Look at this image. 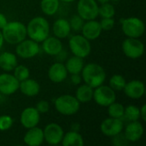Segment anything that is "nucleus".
<instances>
[{
	"mask_svg": "<svg viewBox=\"0 0 146 146\" xmlns=\"http://www.w3.org/2000/svg\"><path fill=\"white\" fill-rule=\"evenodd\" d=\"M80 74L85 84L90 86L93 89L103 85L106 80V72L104 68L95 62L84 65Z\"/></svg>",
	"mask_w": 146,
	"mask_h": 146,
	"instance_id": "obj_1",
	"label": "nucleus"
},
{
	"mask_svg": "<svg viewBox=\"0 0 146 146\" xmlns=\"http://www.w3.org/2000/svg\"><path fill=\"white\" fill-rule=\"evenodd\" d=\"M27 35L33 40L41 43L50 36L49 21L42 16L33 18L27 24Z\"/></svg>",
	"mask_w": 146,
	"mask_h": 146,
	"instance_id": "obj_2",
	"label": "nucleus"
},
{
	"mask_svg": "<svg viewBox=\"0 0 146 146\" xmlns=\"http://www.w3.org/2000/svg\"><path fill=\"white\" fill-rule=\"evenodd\" d=\"M4 41L10 44H17L27 38V27L21 21H8L1 30Z\"/></svg>",
	"mask_w": 146,
	"mask_h": 146,
	"instance_id": "obj_3",
	"label": "nucleus"
},
{
	"mask_svg": "<svg viewBox=\"0 0 146 146\" xmlns=\"http://www.w3.org/2000/svg\"><path fill=\"white\" fill-rule=\"evenodd\" d=\"M56 110L63 115H75L80 108V103L76 99L74 96L65 94L56 98L55 103Z\"/></svg>",
	"mask_w": 146,
	"mask_h": 146,
	"instance_id": "obj_4",
	"label": "nucleus"
},
{
	"mask_svg": "<svg viewBox=\"0 0 146 146\" xmlns=\"http://www.w3.org/2000/svg\"><path fill=\"white\" fill-rule=\"evenodd\" d=\"M68 46L74 56L86 58L92 51V45L90 40L86 38L82 34H76L72 36L68 41Z\"/></svg>",
	"mask_w": 146,
	"mask_h": 146,
	"instance_id": "obj_5",
	"label": "nucleus"
},
{
	"mask_svg": "<svg viewBox=\"0 0 146 146\" xmlns=\"http://www.w3.org/2000/svg\"><path fill=\"white\" fill-rule=\"evenodd\" d=\"M121 30L127 38H139L145 30L144 21L138 17H128L121 21Z\"/></svg>",
	"mask_w": 146,
	"mask_h": 146,
	"instance_id": "obj_6",
	"label": "nucleus"
},
{
	"mask_svg": "<svg viewBox=\"0 0 146 146\" xmlns=\"http://www.w3.org/2000/svg\"><path fill=\"white\" fill-rule=\"evenodd\" d=\"M92 99L97 104L101 107H108L116 99L115 92L110 86H104V84L94 88Z\"/></svg>",
	"mask_w": 146,
	"mask_h": 146,
	"instance_id": "obj_7",
	"label": "nucleus"
},
{
	"mask_svg": "<svg viewBox=\"0 0 146 146\" xmlns=\"http://www.w3.org/2000/svg\"><path fill=\"white\" fill-rule=\"evenodd\" d=\"M122 51L130 59H138L145 53V44L137 38H127L122 42Z\"/></svg>",
	"mask_w": 146,
	"mask_h": 146,
	"instance_id": "obj_8",
	"label": "nucleus"
},
{
	"mask_svg": "<svg viewBox=\"0 0 146 146\" xmlns=\"http://www.w3.org/2000/svg\"><path fill=\"white\" fill-rule=\"evenodd\" d=\"M77 12L85 21L95 20L98 16V4L96 0H79Z\"/></svg>",
	"mask_w": 146,
	"mask_h": 146,
	"instance_id": "obj_9",
	"label": "nucleus"
},
{
	"mask_svg": "<svg viewBox=\"0 0 146 146\" xmlns=\"http://www.w3.org/2000/svg\"><path fill=\"white\" fill-rule=\"evenodd\" d=\"M40 50L38 42L33 39H24L17 44L15 51L16 55L23 59H30L36 56Z\"/></svg>",
	"mask_w": 146,
	"mask_h": 146,
	"instance_id": "obj_10",
	"label": "nucleus"
},
{
	"mask_svg": "<svg viewBox=\"0 0 146 146\" xmlns=\"http://www.w3.org/2000/svg\"><path fill=\"white\" fill-rule=\"evenodd\" d=\"M43 132L44 141L51 145H56L60 144L64 135V131L62 127L59 124L55 122L46 125Z\"/></svg>",
	"mask_w": 146,
	"mask_h": 146,
	"instance_id": "obj_11",
	"label": "nucleus"
},
{
	"mask_svg": "<svg viewBox=\"0 0 146 146\" xmlns=\"http://www.w3.org/2000/svg\"><path fill=\"white\" fill-rule=\"evenodd\" d=\"M124 128V123L122 119L109 117L104 120L100 125V130L102 133L107 137H113L122 132Z\"/></svg>",
	"mask_w": 146,
	"mask_h": 146,
	"instance_id": "obj_12",
	"label": "nucleus"
},
{
	"mask_svg": "<svg viewBox=\"0 0 146 146\" xmlns=\"http://www.w3.org/2000/svg\"><path fill=\"white\" fill-rule=\"evenodd\" d=\"M20 81L8 73L0 74V93L3 95H12L19 89Z\"/></svg>",
	"mask_w": 146,
	"mask_h": 146,
	"instance_id": "obj_13",
	"label": "nucleus"
},
{
	"mask_svg": "<svg viewBox=\"0 0 146 146\" xmlns=\"http://www.w3.org/2000/svg\"><path fill=\"white\" fill-rule=\"evenodd\" d=\"M40 114L35 107H27L22 110L20 115V121L23 127L29 129L38 125Z\"/></svg>",
	"mask_w": 146,
	"mask_h": 146,
	"instance_id": "obj_14",
	"label": "nucleus"
},
{
	"mask_svg": "<svg viewBox=\"0 0 146 146\" xmlns=\"http://www.w3.org/2000/svg\"><path fill=\"white\" fill-rule=\"evenodd\" d=\"M123 91L128 98L132 99H139L145 95V86L143 81L134 80L127 82Z\"/></svg>",
	"mask_w": 146,
	"mask_h": 146,
	"instance_id": "obj_15",
	"label": "nucleus"
},
{
	"mask_svg": "<svg viewBox=\"0 0 146 146\" xmlns=\"http://www.w3.org/2000/svg\"><path fill=\"white\" fill-rule=\"evenodd\" d=\"M144 127L143 124L139 121H130V123L127 124L126 127L124 134L129 143L133 142H138L144 134Z\"/></svg>",
	"mask_w": 146,
	"mask_h": 146,
	"instance_id": "obj_16",
	"label": "nucleus"
},
{
	"mask_svg": "<svg viewBox=\"0 0 146 146\" xmlns=\"http://www.w3.org/2000/svg\"><path fill=\"white\" fill-rule=\"evenodd\" d=\"M102 31L103 30L101 28L99 21H97L95 20L86 21L81 29L82 35L90 41L98 38L101 35Z\"/></svg>",
	"mask_w": 146,
	"mask_h": 146,
	"instance_id": "obj_17",
	"label": "nucleus"
},
{
	"mask_svg": "<svg viewBox=\"0 0 146 146\" xmlns=\"http://www.w3.org/2000/svg\"><path fill=\"white\" fill-rule=\"evenodd\" d=\"M68 71L62 62H56L53 63L48 70V77L54 83H61L67 79Z\"/></svg>",
	"mask_w": 146,
	"mask_h": 146,
	"instance_id": "obj_18",
	"label": "nucleus"
},
{
	"mask_svg": "<svg viewBox=\"0 0 146 146\" xmlns=\"http://www.w3.org/2000/svg\"><path fill=\"white\" fill-rule=\"evenodd\" d=\"M44 132L43 129L37 126L29 128L23 137V141L29 146H39L44 142Z\"/></svg>",
	"mask_w": 146,
	"mask_h": 146,
	"instance_id": "obj_19",
	"label": "nucleus"
},
{
	"mask_svg": "<svg viewBox=\"0 0 146 146\" xmlns=\"http://www.w3.org/2000/svg\"><path fill=\"white\" fill-rule=\"evenodd\" d=\"M42 43L43 50L50 56H56L62 49V43L56 37L48 36Z\"/></svg>",
	"mask_w": 146,
	"mask_h": 146,
	"instance_id": "obj_20",
	"label": "nucleus"
},
{
	"mask_svg": "<svg viewBox=\"0 0 146 146\" xmlns=\"http://www.w3.org/2000/svg\"><path fill=\"white\" fill-rule=\"evenodd\" d=\"M19 89L23 95L27 97H34L39 93L40 86L35 80L28 78L20 82Z\"/></svg>",
	"mask_w": 146,
	"mask_h": 146,
	"instance_id": "obj_21",
	"label": "nucleus"
},
{
	"mask_svg": "<svg viewBox=\"0 0 146 146\" xmlns=\"http://www.w3.org/2000/svg\"><path fill=\"white\" fill-rule=\"evenodd\" d=\"M52 30H53V33H54L55 37H56L60 39L65 38L69 35V33L71 32L69 21L63 18L57 19L53 23Z\"/></svg>",
	"mask_w": 146,
	"mask_h": 146,
	"instance_id": "obj_22",
	"label": "nucleus"
},
{
	"mask_svg": "<svg viewBox=\"0 0 146 146\" xmlns=\"http://www.w3.org/2000/svg\"><path fill=\"white\" fill-rule=\"evenodd\" d=\"M17 62V57L14 53L4 51L0 54V68L3 71H13L14 68L18 65Z\"/></svg>",
	"mask_w": 146,
	"mask_h": 146,
	"instance_id": "obj_23",
	"label": "nucleus"
},
{
	"mask_svg": "<svg viewBox=\"0 0 146 146\" xmlns=\"http://www.w3.org/2000/svg\"><path fill=\"white\" fill-rule=\"evenodd\" d=\"M61 143L63 146H82L84 145V139L78 131L72 130L63 135Z\"/></svg>",
	"mask_w": 146,
	"mask_h": 146,
	"instance_id": "obj_24",
	"label": "nucleus"
},
{
	"mask_svg": "<svg viewBox=\"0 0 146 146\" xmlns=\"http://www.w3.org/2000/svg\"><path fill=\"white\" fill-rule=\"evenodd\" d=\"M64 65L68 74H80L85 64H84L83 58L76 56H73L67 60Z\"/></svg>",
	"mask_w": 146,
	"mask_h": 146,
	"instance_id": "obj_25",
	"label": "nucleus"
},
{
	"mask_svg": "<svg viewBox=\"0 0 146 146\" xmlns=\"http://www.w3.org/2000/svg\"><path fill=\"white\" fill-rule=\"evenodd\" d=\"M74 97L80 103H88L92 100L93 88L86 84L81 85L77 88Z\"/></svg>",
	"mask_w": 146,
	"mask_h": 146,
	"instance_id": "obj_26",
	"label": "nucleus"
},
{
	"mask_svg": "<svg viewBox=\"0 0 146 146\" xmlns=\"http://www.w3.org/2000/svg\"><path fill=\"white\" fill-rule=\"evenodd\" d=\"M60 7L59 0H41L40 8L42 12L46 15H55Z\"/></svg>",
	"mask_w": 146,
	"mask_h": 146,
	"instance_id": "obj_27",
	"label": "nucleus"
},
{
	"mask_svg": "<svg viewBox=\"0 0 146 146\" xmlns=\"http://www.w3.org/2000/svg\"><path fill=\"white\" fill-rule=\"evenodd\" d=\"M124 110L125 107L120 103L114 102L113 104L108 106V114L110 117L112 118L122 119L124 116Z\"/></svg>",
	"mask_w": 146,
	"mask_h": 146,
	"instance_id": "obj_28",
	"label": "nucleus"
},
{
	"mask_svg": "<svg viewBox=\"0 0 146 146\" xmlns=\"http://www.w3.org/2000/svg\"><path fill=\"white\" fill-rule=\"evenodd\" d=\"M123 118H126L129 121H139L140 119L139 108L135 105H132V104L128 105L127 107L125 108Z\"/></svg>",
	"mask_w": 146,
	"mask_h": 146,
	"instance_id": "obj_29",
	"label": "nucleus"
},
{
	"mask_svg": "<svg viewBox=\"0 0 146 146\" xmlns=\"http://www.w3.org/2000/svg\"><path fill=\"white\" fill-rule=\"evenodd\" d=\"M127 81L121 74H115L110 79V86L114 91H123Z\"/></svg>",
	"mask_w": 146,
	"mask_h": 146,
	"instance_id": "obj_30",
	"label": "nucleus"
},
{
	"mask_svg": "<svg viewBox=\"0 0 146 146\" xmlns=\"http://www.w3.org/2000/svg\"><path fill=\"white\" fill-rule=\"evenodd\" d=\"M115 14V9L113 4L110 3H102L100 7H98V15L102 18H112Z\"/></svg>",
	"mask_w": 146,
	"mask_h": 146,
	"instance_id": "obj_31",
	"label": "nucleus"
},
{
	"mask_svg": "<svg viewBox=\"0 0 146 146\" xmlns=\"http://www.w3.org/2000/svg\"><path fill=\"white\" fill-rule=\"evenodd\" d=\"M14 76L21 82L22 80H25L27 79H28L30 77V70L28 69V68H27L24 65H17L14 70Z\"/></svg>",
	"mask_w": 146,
	"mask_h": 146,
	"instance_id": "obj_32",
	"label": "nucleus"
},
{
	"mask_svg": "<svg viewBox=\"0 0 146 146\" xmlns=\"http://www.w3.org/2000/svg\"><path fill=\"white\" fill-rule=\"evenodd\" d=\"M71 29L74 32H80L82 29V27L85 23V20L82 19L79 15H74L68 21Z\"/></svg>",
	"mask_w": 146,
	"mask_h": 146,
	"instance_id": "obj_33",
	"label": "nucleus"
},
{
	"mask_svg": "<svg viewBox=\"0 0 146 146\" xmlns=\"http://www.w3.org/2000/svg\"><path fill=\"white\" fill-rule=\"evenodd\" d=\"M112 138V144L115 146H126L129 144V141L127 140V139L126 138L124 133H120Z\"/></svg>",
	"mask_w": 146,
	"mask_h": 146,
	"instance_id": "obj_34",
	"label": "nucleus"
},
{
	"mask_svg": "<svg viewBox=\"0 0 146 146\" xmlns=\"http://www.w3.org/2000/svg\"><path fill=\"white\" fill-rule=\"evenodd\" d=\"M13 125V119L9 115H0V131L9 130Z\"/></svg>",
	"mask_w": 146,
	"mask_h": 146,
	"instance_id": "obj_35",
	"label": "nucleus"
},
{
	"mask_svg": "<svg viewBox=\"0 0 146 146\" xmlns=\"http://www.w3.org/2000/svg\"><path fill=\"white\" fill-rule=\"evenodd\" d=\"M103 31H110L115 27V20L112 18H102V21L99 22Z\"/></svg>",
	"mask_w": 146,
	"mask_h": 146,
	"instance_id": "obj_36",
	"label": "nucleus"
},
{
	"mask_svg": "<svg viewBox=\"0 0 146 146\" xmlns=\"http://www.w3.org/2000/svg\"><path fill=\"white\" fill-rule=\"evenodd\" d=\"M35 108L39 112V114H45L50 110V104L46 100H40L37 103Z\"/></svg>",
	"mask_w": 146,
	"mask_h": 146,
	"instance_id": "obj_37",
	"label": "nucleus"
},
{
	"mask_svg": "<svg viewBox=\"0 0 146 146\" xmlns=\"http://www.w3.org/2000/svg\"><path fill=\"white\" fill-rule=\"evenodd\" d=\"M71 81L74 85H79L80 84L81 80H82V78H81V75L80 74H71Z\"/></svg>",
	"mask_w": 146,
	"mask_h": 146,
	"instance_id": "obj_38",
	"label": "nucleus"
},
{
	"mask_svg": "<svg viewBox=\"0 0 146 146\" xmlns=\"http://www.w3.org/2000/svg\"><path fill=\"white\" fill-rule=\"evenodd\" d=\"M56 56V60H57V62H62L63 61H65L66 59H67V56H68V54H67V52L66 51H64L63 50V49Z\"/></svg>",
	"mask_w": 146,
	"mask_h": 146,
	"instance_id": "obj_39",
	"label": "nucleus"
},
{
	"mask_svg": "<svg viewBox=\"0 0 146 146\" xmlns=\"http://www.w3.org/2000/svg\"><path fill=\"white\" fill-rule=\"evenodd\" d=\"M7 22H8V20L6 16L3 13H0V30H2L5 27Z\"/></svg>",
	"mask_w": 146,
	"mask_h": 146,
	"instance_id": "obj_40",
	"label": "nucleus"
},
{
	"mask_svg": "<svg viewBox=\"0 0 146 146\" xmlns=\"http://www.w3.org/2000/svg\"><path fill=\"white\" fill-rule=\"evenodd\" d=\"M139 111H140V119H142L144 121H146V104H144L140 109H139Z\"/></svg>",
	"mask_w": 146,
	"mask_h": 146,
	"instance_id": "obj_41",
	"label": "nucleus"
},
{
	"mask_svg": "<svg viewBox=\"0 0 146 146\" xmlns=\"http://www.w3.org/2000/svg\"><path fill=\"white\" fill-rule=\"evenodd\" d=\"M3 43H4V39H3V34H2V31L0 30V50L3 47Z\"/></svg>",
	"mask_w": 146,
	"mask_h": 146,
	"instance_id": "obj_42",
	"label": "nucleus"
},
{
	"mask_svg": "<svg viewBox=\"0 0 146 146\" xmlns=\"http://www.w3.org/2000/svg\"><path fill=\"white\" fill-rule=\"evenodd\" d=\"M98 3H100L102 4V3H110V0H98Z\"/></svg>",
	"mask_w": 146,
	"mask_h": 146,
	"instance_id": "obj_43",
	"label": "nucleus"
},
{
	"mask_svg": "<svg viewBox=\"0 0 146 146\" xmlns=\"http://www.w3.org/2000/svg\"><path fill=\"white\" fill-rule=\"evenodd\" d=\"M60 2H63V3H72L74 2L75 0H59Z\"/></svg>",
	"mask_w": 146,
	"mask_h": 146,
	"instance_id": "obj_44",
	"label": "nucleus"
},
{
	"mask_svg": "<svg viewBox=\"0 0 146 146\" xmlns=\"http://www.w3.org/2000/svg\"><path fill=\"white\" fill-rule=\"evenodd\" d=\"M0 99H1V93H0Z\"/></svg>",
	"mask_w": 146,
	"mask_h": 146,
	"instance_id": "obj_45",
	"label": "nucleus"
}]
</instances>
